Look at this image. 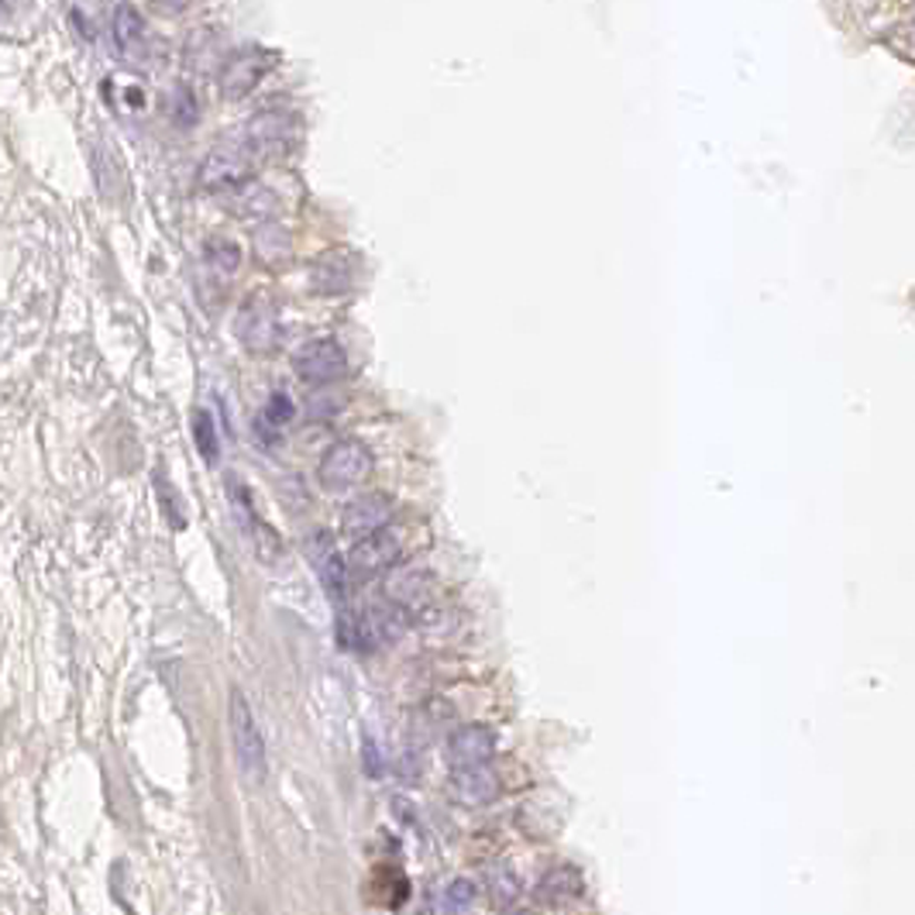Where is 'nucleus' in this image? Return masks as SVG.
<instances>
[{
  "mask_svg": "<svg viewBox=\"0 0 915 915\" xmlns=\"http://www.w3.org/2000/svg\"><path fill=\"white\" fill-rule=\"evenodd\" d=\"M228 723H231V744H234V757L238 767L249 782H262L269 771V754H265V741L262 730L255 723V713L249 706V698L241 692H231L228 702Z\"/></svg>",
  "mask_w": 915,
  "mask_h": 915,
  "instance_id": "obj_1",
  "label": "nucleus"
},
{
  "mask_svg": "<svg viewBox=\"0 0 915 915\" xmlns=\"http://www.w3.org/2000/svg\"><path fill=\"white\" fill-rule=\"evenodd\" d=\"M259 155L252 152V145L244 142H228L221 149H214L207 155L203 169H200V183L207 190H241V187H249L252 183V175L259 169Z\"/></svg>",
  "mask_w": 915,
  "mask_h": 915,
  "instance_id": "obj_2",
  "label": "nucleus"
},
{
  "mask_svg": "<svg viewBox=\"0 0 915 915\" xmlns=\"http://www.w3.org/2000/svg\"><path fill=\"white\" fill-rule=\"evenodd\" d=\"M234 334L238 341L255 351V355H269L283 341V324H279V310L269 296H252L244 300L238 316H234Z\"/></svg>",
  "mask_w": 915,
  "mask_h": 915,
  "instance_id": "obj_3",
  "label": "nucleus"
},
{
  "mask_svg": "<svg viewBox=\"0 0 915 915\" xmlns=\"http://www.w3.org/2000/svg\"><path fill=\"white\" fill-rule=\"evenodd\" d=\"M372 451L362 441H338L321 458V482L328 489H355L372 475Z\"/></svg>",
  "mask_w": 915,
  "mask_h": 915,
  "instance_id": "obj_4",
  "label": "nucleus"
},
{
  "mask_svg": "<svg viewBox=\"0 0 915 915\" xmlns=\"http://www.w3.org/2000/svg\"><path fill=\"white\" fill-rule=\"evenodd\" d=\"M296 134H300V124H296V118L290 114V111H279V108H272V111H262V114H255L252 121H249V128H244V142L252 145V152L259 155V159H275V155H283V152H290L293 149V142H296Z\"/></svg>",
  "mask_w": 915,
  "mask_h": 915,
  "instance_id": "obj_5",
  "label": "nucleus"
},
{
  "mask_svg": "<svg viewBox=\"0 0 915 915\" xmlns=\"http://www.w3.org/2000/svg\"><path fill=\"white\" fill-rule=\"evenodd\" d=\"M293 372L310 385H334L348 372V355L338 341L316 338V341H306L293 355Z\"/></svg>",
  "mask_w": 915,
  "mask_h": 915,
  "instance_id": "obj_6",
  "label": "nucleus"
},
{
  "mask_svg": "<svg viewBox=\"0 0 915 915\" xmlns=\"http://www.w3.org/2000/svg\"><path fill=\"white\" fill-rule=\"evenodd\" d=\"M272 66H275V52H269V49H241V52H234L224 62V69H221V80H218L221 93L228 100L249 97L265 80V73H269Z\"/></svg>",
  "mask_w": 915,
  "mask_h": 915,
  "instance_id": "obj_7",
  "label": "nucleus"
},
{
  "mask_svg": "<svg viewBox=\"0 0 915 915\" xmlns=\"http://www.w3.org/2000/svg\"><path fill=\"white\" fill-rule=\"evenodd\" d=\"M303 554L310 561V569L316 572V579H321V585L331 592V595H344L348 589V557H341L334 537L328 531H313L306 541H303Z\"/></svg>",
  "mask_w": 915,
  "mask_h": 915,
  "instance_id": "obj_8",
  "label": "nucleus"
},
{
  "mask_svg": "<svg viewBox=\"0 0 915 915\" xmlns=\"http://www.w3.org/2000/svg\"><path fill=\"white\" fill-rule=\"evenodd\" d=\"M434 595H438V579L428 575V572H420V569H403V572L385 579V600L403 613L428 610L434 603Z\"/></svg>",
  "mask_w": 915,
  "mask_h": 915,
  "instance_id": "obj_9",
  "label": "nucleus"
},
{
  "mask_svg": "<svg viewBox=\"0 0 915 915\" xmlns=\"http://www.w3.org/2000/svg\"><path fill=\"white\" fill-rule=\"evenodd\" d=\"M390 520H393V503L372 492V496H359L355 503H348L344 513H341V526L344 534H351L355 541L362 537H372L379 531H390Z\"/></svg>",
  "mask_w": 915,
  "mask_h": 915,
  "instance_id": "obj_10",
  "label": "nucleus"
},
{
  "mask_svg": "<svg viewBox=\"0 0 915 915\" xmlns=\"http://www.w3.org/2000/svg\"><path fill=\"white\" fill-rule=\"evenodd\" d=\"M396 557H400L396 534L393 531H379L372 537L355 541V547H351V554H348V569L359 572V575H375L382 569L396 565Z\"/></svg>",
  "mask_w": 915,
  "mask_h": 915,
  "instance_id": "obj_11",
  "label": "nucleus"
},
{
  "mask_svg": "<svg viewBox=\"0 0 915 915\" xmlns=\"http://www.w3.org/2000/svg\"><path fill=\"white\" fill-rule=\"evenodd\" d=\"M496 754V733L489 726H462L448 736V761L454 767H475Z\"/></svg>",
  "mask_w": 915,
  "mask_h": 915,
  "instance_id": "obj_12",
  "label": "nucleus"
},
{
  "mask_svg": "<svg viewBox=\"0 0 915 915\" xmlns=\"http://www.w3.org/2000/svg\"><path fill=\"white\" fill-rule=\"evenodd\" d=\"M313 290L316 293H324V296H338L344 290H351V283H355V262H351L348 252H328L313 262Z\"/></svg>",
  "mask_w": 915,
  "mask_h": 915,
  "instance_id": "obj_13",
  "label": "nucleus"
},
{
  "mask_svg": "<svg viewBox=\"0 0 915 915\" xmlns=\"http://www.w3.org/2000/svg\"><path fill=\"white\" fill-rule=\"evenodd\" d=\"M252 252L262 265L269 269H279V265H286L293 259V234L279 224V221H265L255 228L252 234Z\"/></svg>",
  "mask_w": 915,
  "mask_h": 915,
  "instance_id": "obj_14",
  "label": "nucleus"
},
{
  "mask_svg": "<svg viewBox=\"0 0 915 915\" xmlns=\"http://www.w3.org/2000/svg\"><path fill=\"white\" fill-rule=\"evenodd\" d=\"M451 792L469 802V805H485L496 798L500 792V782H496V774H492L485 764H475V767H454L451 774Z\"/></svg>",
  "mask_w": 915,
  "mask_h": 915,
  "instance_id": "obj_15",
  "label": "nucleus"
},
{
  "mask_svg": "<svg viewBox=\"0 0 915 915\" xmlns=\"http://www.w3.org/2000/svg\"><path fill=\"white\" fill-rule=\"evenodd\" d=\"M114 42L124 56L145 52V21L134 8H118L114 14Z\"/></svg>",
  "mask_w": 915,
  "mask_h": 915,
  "instance_id": "obj_16",
  "label": "nucleus"
},
{
  "mask_svg": "<svg viewBox=\"0 0 915 915\" xmlns=\"http://www.w3.org/2000/svg\"><path fill=\"white\" fill-rule=\"evenodd\" d=\"M231 210L238 218H269L272 221V210H275V200L269 190H262L259 183H249L234 190V200H231Z\"/></svg>",
  "mask_w": 915,
  "mask_h": 915,
  "instance_id": "obj_17",
  "label": "nucleus"
},
{
  "mask_svg": "<svg viewBox=\"0 0 915 915\" xmlns=\"http://www.w3.org/2000/svg\"><path fill=\"white\" fill-rule=\"evenodd\" d=\"M203 262H207V269L214 272V275H224V279H231L234 272H238V265H241V249L234 241H224V238H218V241H210L207 244V252H203Z\"/></svg>",
  "mask_w": 915,
  "mask_h": 915,
  "instance_id": "obj_18",
  "label": "nucleus"
},
{
  "mask_svg": "<svg viewBox=\"0 0 915 915\" xmlns=\"http://www.w3.org/2000/svg\"><path fill=\"white\" fill-rule=\"evenodd\" d=\"M190 428H193V441H197V448H200V454H203V462L214 465V462H218V454H221V441H218V420L210 416L207 410H197Z\"/></svg>",
  "mask_w": 915,
  "mask_h": 915,
  "instance_id": "obj_19",
  "label": "nucleus"
},
{
  "mask_svg": "<svg viewBox=\"0 0 915 915\" xmlns=\"http://www.w3.org/2000/svg\"><path fill=\"white\" fill-rule=\"evenodd\" d=\"M444 902H448V912H451V915H462V912L472 908V902H475V885L465 882V877H458V882H451V888L444 892Z\"/></svg>",
  "mask_w": 915,
  "mask_h": 915,
  "instance_id": "obj_20",
  "label": "nucleus"
},
{
  "mask_svg": "<svg viewBox=\"0 0 915 915\" xmlns=\"http://www.w3.org/2000/svg\"><path fill=\"white\" fill-rule=\"evenodd\" d=\"M293 413H296V406H293V400H290L286 393H272V400H269V406H265V420H269L272 428L290 424Z\"/></svg>",
  "mask_w": 915,
  "mask_h": 915,
  "instance_id": "obj_21",
  "label": "nucleus"
}]
</instances>
